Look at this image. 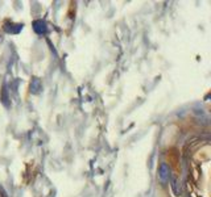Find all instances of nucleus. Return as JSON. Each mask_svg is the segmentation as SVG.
Listing matches in <instances>:
<instances>
[{"instance_id": "1", "label": "nucleus", "mask_w": 211, "mask_h": 197, "mask_svg": "<svg viewBox=\"0 0 211 197\" xmlns=\"http://www.w3.org/2000/svg\"><path fill=\"white\" fill-rule=\"evenodd\" d=\"M170 177V170L169 166L166 163H161L160 168H158V180L161 184H166V181L169 180Z\"/></svg>"}, {"instance_id": "2", "label": "nucleus", "mask_w": 211, "mask_h": 197, "mask_svg": "<svg viewBox=\"0 0 211 197\" xmlns=\"http://www.w3.org/2000/svg\"><path fill=\"white\" fill-rule=\"evenodd\" d=\"M33 30L37 34H45L48 32V25H46L45 21L36 20V21H33Z\"/></svg>"}, {"instance_id": "3", "label": "nucleus", "mask_w": 211, "mask_h": 197, "mask_svg": "<svg viewBox=\"0 0 211 197\" xmlns=\"http://www.w3.org/2000/svg\"><path fill=\"white\" fill-rule=\"evenodd\" d=\"M30 93H33V95H37L40 91L42 89V83L41 80H40L38 78H33L32 79V82H30Z\"/></svg>"}, {"instance_id": "4", "label": "nucleus", "mask_w": 211, "mask_h": 197, "mask_svg": "<svg viewBox=\"0 0 211 197\" xmlns=\"http://www.w3.org/2000/svg\"><path fill=\"white\" fill-rule=\"evenodd\" d=\"M19 24H13V23H10V21H7L6 24H4V30H6L7 33H11V34H17L20 32V30L15 29V26H17Z\"/></svg>"}]
</instances>
